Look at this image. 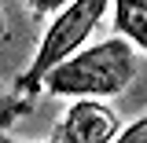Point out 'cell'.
I'll list each match as a JSON object with an SVG mask.
<instances>
[{
  "label": "cell",
  "mask_w": 147,
  "mask_h": 143,
  "mask_svg": "<svg viewBox=\"0 0 147 143\" xmlns=\"http://www.w3.org/2000/svg\"><path fill=\"white\" fill-rule=\"evenodd\" d=\"M74 0H30V7H33L37 15H48V11H63V7H70Z\"/></svg>",
  "instance_id": "obj_6"
},
{
  "label": "cell",
  "mask_w": 147,
  "mask_h": 143,
  "mask_svg": "<svg viewBox=\"0 0 147 143\" xmlns=\"http://www.w3.org/2000/svg\"><path fill=\"white\" fill-rule=\"evenodd\" d=\"M114 33L147 52V0H114Z\"/></svg>",
  "instance_id": "obj_4"
},
{
  "label": "cell",
  "mask_w": 147,
  "mask_h": 143,
  "mask_svg": "<svg viewBox=\"0 0 147 143\" xmlns=\"http://www.w3.org/2000/svg\"><path fill=\"white\" fill-rule=\"evenodd\" d=\"M132 77H136V52L129 40L114 37V40H99L85 52H77L63 66H55L44 81V88L52 95L110 99V95L125 92Z\"/></svg>",
  "instance_id": "obj_1"
},
{
  "label": "cell",
  "mask_w": 147,
  "mask_h": 143,
  "mask_svg": "<svg viewBox=\"0 0 147 143\" xmlns=\"http://www.w3.org/2000/svg\"><path fill=\"white\" fill-rule=\"evenodd\" d=\"M4 143H18V140H11V136H7V140H4ZM44 143H55V140H44Z\"/></svg>",
  "instance_id": "obj_7"
},
{
  "label": "cell",
  "mask_w": 147,
  "mask_h": 143,
  "mask_svg": "<svg viewBox=\"0 0 147 143\" xmlns=\"http://www.w3.org/2000/svg\"><path fill=\"white\" fill-rule=\"evenodd\" d=\"M114 0H74L70 7H63L52 18V26L40 37V48H37L33 66L22 73L18 88H37L40 81H48V73L55 66H63L66 59H74L77 52H85V40H92L96 26L103 22L107 7Z\"/></svg>",
  "instance_id": "obj_2"
},
{
  "label": "cell",
  "mask_w": 147,
  "mask_h": 143,
  "mask_svg": "<svg viewBox=\"0 0 147 143\" xmlns=\"http://www.w3.org/2000/svg\"><path fill=\"white\" fill-rule=\"evenodd\" d=\"M114 143H147V114L136 117L129 128H121V136H118Z\"/></svg>",
  "instance_id": "obj_5"
},
{
  "label": "cell",
  "mask_w": 147,
  "mask_h": 143,
  "mask_svg": "<svg viewBox=\"0 0 147 143\" xmlns=\"http://www.w3.org/2000/svg\"><path fill=\"white\" fill-rule=\"evenodd\" d=\"M121 136L118 114L99 99H77L55 125V143H114Z\"/></svg>",
  "instance_id": "obj_3"
}]
</instances>
